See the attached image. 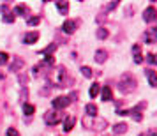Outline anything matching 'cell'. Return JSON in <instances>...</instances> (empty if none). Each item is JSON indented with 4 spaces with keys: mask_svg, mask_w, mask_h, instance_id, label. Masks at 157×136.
<instances>
[{
    "mask_svg": "<svg viewBox=\"0 0 157 136\" xmlns=\"http://www.w3.org/2000/svg\"><path fill=\"white\" fill-rule=\"evenodd\" d=\"M136 87H138V81L132 74H129V72H124V76L120 78V90L124 94H131L134 90Z\"/></svg>",
    "mask_w": 157,
    "mask_h": 136,
    "instance_id": "cell-1",
    "label": "cell"
},
{
    "mask_svg": "<svg viewBox=\"0 0 157 136\" xmlns=\"http://www.w3.org/2000/svg\"><path fill=\"white\" fill-rule=\"evenodd\" d=\"M69 97L67 95H60V97H55V99L51 101V104H53V108L55 110H64V108H67L69 106Z\"/></svg>",
    "mask_w": 157,
    "mask_h": 136,
    "instance_id": "cell-2",
    "label": "cell"
},
{
    "mask_svg": "<svg viewBox=\"0 0 157 136\" xmlns=\"http://www.w3.org/2000/svg\"><path fill=\"white\" fill-rule=\"evenodd\" d=\"M44 120H46L48 126H55V124L60 122V113L58 111H50V113L44 115Z\"/></svg>",
    "mask_w": 157,
    "mask_h": 136,
    "instance_id": "cell-3",
    "label": "cell"
},
{
    "mask_svg": "<svg viewBox=\"0 0 157 136\" xmlns=\"http://www.w3.org/2000/svg\"><path fill=\"white\" fill-rule=\"evenodd\" d=\"M23 67H25V62H23L21 58H11V72H18V71H21Z\"/></svg>",
    "mask_w": 157,
    "mask_h": 136,
    "instance_id": "cell-4",
    "label": "cell"
},
{
    "mask_svg": "<svg viewBox=\"0 0 157 136\" xmlns=\"http://www.w3.org/2000/svg\"><path fill=\"white\" fill-rule=\"evenodd\" d=\"M143 20H145L147 23H150V21H154V20H155V7H154V6L147 7V11L143 13Z\"/></svg>",
    "mask_w": 157,
    "mask_h": 136,
    "instance_id": "cell-5",
    "label": "cell"
},
{
    "mask_svg": "<svg viewBox=\"0 0 157 136\" xmlns=\"http://www.w3.org/2000/svg\"><path fill=\"white\" fill-rule=\"evenodd\" d=\"M39 39V32H29V34H25L23 37V43L25 44H34Z\"/></svg>",
    "mask_w": 157,
    "mask_h": 136,
    "instance_id": "cell-6",
    "label": "cell"
},
{
    "mask_svg": "<svg viewBox=\"0 0 157 136\" xmlns=\"http://www.w3.org/2000/svg\"><path fill=\"white\" fill-rule=\"evenodd\" d=\"M62 30H64L65 34H72V32L76 30V21H72V20H67V21H64V25H62Z\"/></svg>",
    "mask_w": 157,
    "mask_h": 136,
    "instance_id": "cell-7",
    "label": "cell"
},
{
    "mask_svg": "<svg viewBox=\"0 0 157 136\" xmlns=\"http://www.w3.org/2000/svg\"><path fill=\"white\" fill-rule=\"evenodd\" d=\"M74 124H76V119H74V117H67V119L64 120V131L69 133V131L74 127Z\"/></svg>",
    "mask_w": 157,
    "mask_h": 136,
    "instance_id": "cell-8",
    "label": "cell"
},
{
    "mask_svg": "<svg viewBox=\"0 0 157 136\" xmlns=\"http://www.w3.org/2000/svg\"><path fill=\"white\" fill-rule=\"evenodd\" d=\"M125 131H127V124H125V122H120V124H115L113 126L115 134H122V133H125Z\"/></svg>",
    "mask_w": 157,
    "mask_h": 136,
    "instance_id": "cell-9",
    "label": "cell"
},
{
    "mask_svg": "<svg viewBox=\"0 0 157 136\" xmlns=\"http://www.w3.org/2000/svg\"><path fill=\"white\" fill-rule=\"evenodd\" d=\"M106 58H108V51H104V50L95 51V60H97L99 64H104V62H106Z\"/></svg>",
    "mask_w": 157,
    "mask_h": 136,
    "instance_id": "cell-10",
    "label": "cell"
},
{
    "mask_svg": "<svg viewBox=\"0 0 157 136\" xmlns=\"http://www.w3.org/2000/svg\"><path fill=\"white\" fill-rule=\"evenodd\" d=\"M102 101H111L113 99V92H111V88L109 87H102Z\"/></svg>",
    "mask_w": 157,
    "mask_h": 136,
    "instance_id": "cell-11",
    "label": "cell"
},
{
    "mask_svg": "<svg viewBox=\"0 0 157 136\" xmlns=\"http://www.w3.org/2000/svg\"><path fill=\"white\" fill-rule=\"evenodd\" d=\"M145 39H147V43L148 44H155V29L148 30V32L145 34Z\"/></svg>",
    "mask_w": 157,
    "mask_h": 136,
    "instance_id": "cell-12",
    "label": "cell"
},
{
    "mask_svg": "<svg viewBox=\"0 0 157 136\" xmlns=\"http://www.w3.org/2000/svg\"><path fill=\"white\" fill-rule=\"evenodd\" d=\"M85 111H86V115H88V117H95L99 110H97V106H95V104H86Z\"/></svg>",
    "mask_w": 157,
    "mask_h": 136,
    "instance_id": "cell-13",
    "label": "cell"
},
{
    "mask_svg": "<svg viewBox=\"0 0 157 136\" xmlns=\"http://www.w3.org/2000/svg\"><path fill=\"white\" fill-rule=\"evenodd\" d=\"M57 9L62 13V14H67V11H69V4L64 2V0H60V2H57Z\"/></svg>",
    "mask_w": 157,
    "mask_h": 136,
    "instance_id": "cell-14",
    "label": "cell"
},
{
    "mask_svg": "<svg viewBox=\"0 0 157 136\" xmlns=\"http://www.w3.org/2000/svg\"><path fill=\"white\" fill-rule=\"evenodd\" d=\"M147 76H148V81L152 88H155L157 87V76H155V71H147Z\"/></svg>",
    "mask_w": 157,
    "mask_h": 136,
    "instance_id": "cell-15",
    "label": "cell"
},
{
    "mask_svg": "<svg viewBox=\"0 0 157 136\" xmlns=\"http://www.w3.org/2000/svg\"><path fill=\"white\" fill-rule=\"evenodd\" d=\"M14 13H16V14H20V16H27V14H29V7L20 4V6H16V7H14Z\"/></svg>",
    "mask_w": 157,
    "mask_h": 136,
    "instance_id": "cell-16",
    "label": "cell"
},
{
    "mask_svg": "<svg viewBox=\"0 0 157 136\" xmlns=\"http://www.w3.org/2000/svg\"><path fill=\"white\" fill-rule=\"evenodd\" d=\"M34 111H36V106L34 104H29V103L23 104V113L25 115H34Z\"/></svg>",
    "mask_w": 157,
    "mask_h": 136,
    "instance_id": "cell-17",
    "label": "cell"
},
{
    "mask_svg": "<svg viewBox=\"0 0 157 136\" xmlns=\"http://www.w3.org/2000/svg\"><path fill=\"white\" fill-rule=\"evenodd\" d=\"M101 92V85H97V83H94L92 87H90V90H88V94H90V97H95V95H97V94Z\"/></svg>",
    "mask_w": 157,
    "mask_h": 136,
    "instance_id": "cell-18",
    "label": "cell"
},
{
    "mask_svg": "<svg viewBox=\"0 0 157 136\" xmlns=\"http://www.w3.org/2000/svg\"><path fill=\"white\" fill-rule=\"evenodd\" d=\"M57 50V44H50L48 48H44V50H41V55H50L51 51Z\"/></svg>",
    "mask_w": 157,
    "mask_h": 136,
    "instance_id": "cell-19",
    "label": "cell"
},
{
    "mask_svg": "<svg viewBox=\"0 0 157 136\" xmlns=\"http://www.w3.org/2000/svg\"><path fill=\"white\" fill-rule=\"evenodd\" d=\"M81 72H83L85 78H92V69H90L88 65H83V67H81Z\"/></svg>",
    "mask_w": 157,
    "mask_h": 136,
    "instance_id": "cell-20",
    "label": "cell"
},
{
    "mask_svg": "<svg viewBox=\"0 0 157 136\" xmlns=\"http://www.w3.org/2000/svg\"><path fill=\"white\" fill-rule=\"evenodd\" d=\"M39 21H41V18H39V16H32V18H29V20H27V23H29L30 27H34V25H39Z\"/></svg>",
    "mask_w": 157,
    "mask_h": 136,
    "instance_id": "cell-21",
    "label": "cell"
},
{
    "mask_svg": "<svg viewBox=\"0 0 157 136\" xmlns=\"http://www.w3.org/2000/svg\"><path fill=\"white\" fill-rule=\"evenodd\" d=\"M108 34H109V32H108L106 29H102V27H101V29L97 30V37H99V39H106Z\"/></svg>",
    "mask_w": 157,
    "mask_h": 136,
    "instance_id": "cell-22",
    "label": "cell"
},
{
    "mask_svg": "<svg viewBox=\"0 0 157 136\" xmlns=\"http://www.w3.org/2000/svg\"><path fill=\"white\" fill-rule=\"evenodd\" d=\"M147 62H148L150 65H155V53H148V55H147Z\"/></svg>",
    "mask_w": 157,
    "mask_h": 136,
    "instance_id": "cell-23",
    "label": "cell"
},
{
    "mask_svg": "<svg viewBox=\"0 0 157 136\" xmlns=\"http://www.w3.org/2000/svg\"><path fill=\"white\" fill-rule=\"evenodd\" d=\"M7 58H9V55H7V53H4V51H0V65L7 64Z\"/></svg>",
    "mask_w": 157,
    "mask_h": 136,
    "instance_id": "cell-24",
    "label": "cell"
},
{
    "mask_svg": "<svg viewBox=\"0 0 157 136\" xmlns=\"http://www.w3.org/2000/svg\"><path fill=\"white\" fill-rule=\"evenodd\" d=\"M6 134H7V136H20V133H18V131H16L14 127H9Z\"/></svg>",
    "mask_w": 157,
    "mask_h": 136,
    "instance_id": "cell-25",
    "label": "cell"
},
{
    "mask_svg": "<svg viewBox=\"0 0 157 136\" xmlns=\"http://www.w3.org/2000/svg\"><path fill=\"white\" fill-rule=\"evenodd\" d=\"M44 64L46 65H53V55H46V57H44Z\"/></svg>",
    "mask_w": 157,
    "mask_h": 136,
    "instance_id": "cell-26",
    "label": "cell"
},
{
    "mask_svg": "<svg viewBox=\"0 0 157 136\" xmlns=\"http://www.w3.org/2000/svg\"><path fill=\"white\" fill-rule=\"evenodd\" d=\"M132 53H134V55H141V46H140V44H134V46H132Z\"/></svg>",
    "mask_w": 157,
    "mask_h": 136,
    "instance_id": "cell-27",
    "label": "cell"
},
{
    "mask_svg": "<svg viewBox=\"0 0 157 136\" xmlns=\"http://www.w3.org/2000/svg\"><path fill=\"white\" fill-rule=\"evenodd\" d=\"M4 21H6V23H13V21H14V16H13V14H6V16H4Z\"/></svg>",
    "mask_w": 157,
    "mask_h": 136,
    "instance_id": "cell-28",
    "label": "cell"
},
{
    "mask_svg": "<svg viewBox=\"0 0 157 136\" xmlns=\"http://www.w3.org/2000/svg\"><path fill=\"white\" fill-rule=\"evenodd\" d=\"M117 6H118V0H115V2H111V4L108 6V11H111V9H115Z\"/></svg>",
    "mask_w": 157,
    "mask_h": 136,
    "instance_id": "cell-29",
    "label": "cell"
},
{
    "mask_svg": "<svg viewBox=\"0 0 157 136\" xmlns=\"http://www.w3.org/2000/svg\"><path fill=\"white\" fill-rule=\"evenodd\" d=\"M134 62H136V64H141V62H143L141 55H134Z\"/></svg>",
    "mask_w": 157,
    "mask_h": 136,
    "instance_id": "cell-30",
    "label": "cell"
},
{
    "mask_svg": "<svg viewBox=\"0 0 157 136\" xmlns=\"http://www.w3.org/2000/svg\"><path fill=\"white\" fill-rule=\"evenodd\" d=\"M150 136H155V131H154V129H152V131H150Z\"/></svg>",
    "mask_w": 157,
    "mask_h": 136,
    "instance_id": "cell-31",
    "label": "cell"
}]
</instances>
